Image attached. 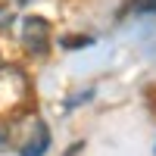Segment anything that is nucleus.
Returning <instances> with one entry per match:
<instances>
[{
  "label": "nucleus",
  "instance_id": "nucleus-5",
  "mask_svg": "<svg viewBox=\"0 0 156 156\" xmlns=\"http://www.w3.org/2000/svg\"><path fill=\"white\" fill-rule=\"evenodd\" d=\"M0 140H3V131H0Z\"/></svg>",
  "mask_w": 156,
  "mask_h": 156
},
{
  "label": "nucleus",
  "instance_id": "nucleus-3",
  "mask_svg": "<svg viewBox=\"0 0 156 156\" xmlns=\"http://www.w3.org/2000/svg\"><path fill=\"white\" fill-rule=\"evenodd\" d=\"M66 47H81V44H90V37H69V41H62Z\"/></svg>",
  "mask_w": 156,
  "mask_h": 156
},
{
  "label": "nucleus",
  "instance_id": "nucleus-2",
  "mask_svg": "<svg viewBox=\"0 0 156 156\" xmlns=\"http://www.w3.org/2000/svg\"><path fill=\"white\" fill-rule=\"evenodd\" d=\"M50 147V134H47V128L37 122V131L31 134V140L22 147V156H44V150Z\"/></svg>",
  "mask_w": 156,
  "mask_h": 156
},
{
  "label": "nucleus",
  "instance_id": "nucleus-4",
  "mask_svg": "<svg viewBox=\"0 0 156 156\" xmlns=\"http://www.w3.org/2000/svg\"><path fill=\"white\" fill-rule=\"evenodd\" d=\"M9 9V0H0V12H6Z\"/></svg>",
  "mask_w": 156,
  "mask_h": 156
},
{
  "label": "nucleus",
  "instance_id": "nucleus-1",
  "mask_svg": "<svg viewBox=\"0 0 156 156\" xmlns=\"http://www.w3.org/2000/svg\"><path fill=\"white\" fill-rule=\"evenodd\" d=\"M22 44L31 50L34 56H44L50 50V22L41 16H25L22 22Z\"/></svg>",
  "mask_w": 156,
  "mask_h": 156
}]
</instances>
